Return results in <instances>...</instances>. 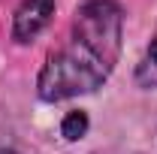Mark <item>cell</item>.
<instances>
[{"label":"cell","instance_id":"1","mask_svg":"<svg viewBox=\"0 0 157 154\" xmlns=\"http://www.w3.org/2000/svg\"><path fill=\"white\" fill-rule=\"evenodd\" d=\"M121 52V6L115 0H85L78 6L70 39L52 52L36 79L45 103L91 94L109 79Z\"/></svg>","mask_w":157,"mask_h":154},{"label":"cell","instance_id":"2","mask_svg":"<svg viewBox=\"0 0 157 154\" xmlns=\"http://www.w3.org/2000/svg\"><path fill=\"white\" fill-rule=\"evenodd\" d=\"M55 15V0H21V6L12 15V39L15 42H30L36 39Z\"/></svg>","mask_w":157,"mask_h":154},{"label":"cell","instance_id":"3","mask_svg":"<svg viewBox=\"0 0 157 154\" xmlns=\"http://www.w3.org/2000/svg\"><path fill=\"white\" fill-rule=\"evenodd\" d=\"M136 82L142 88H157V33L148 42V48H145V55L136 67Z\"/></svg>","mask_w":157,"mask_h":154},{"label":"cell","instance_id":"4","mask_svg":"<svg viewBox=\"0 0 157 154\" xmlns=\"http://www.w3.org/2000/svg\"><path fill=\"white\" fill-rule=\"evenodd\" d=\"M60 133H63V139H70V142L82 139V136L88 133V115H85L82 109L67 112V115H63V121H60Z\"/></svg>","mask_w":157,"mask_h":154},{"label":"cell","instance_id":"5","mask_svg":"<svg viewBox=\"0 0 157 154\" xmlns=\"http://www.w3.org/2000/svg\"><path fill=\"white\" fill-rule=\"evenodd\" d=\"M0 154H18V151H6V148H3V151H0Z\"/></svg>","mask_w":157,"mask_h":154}]
</instances>
